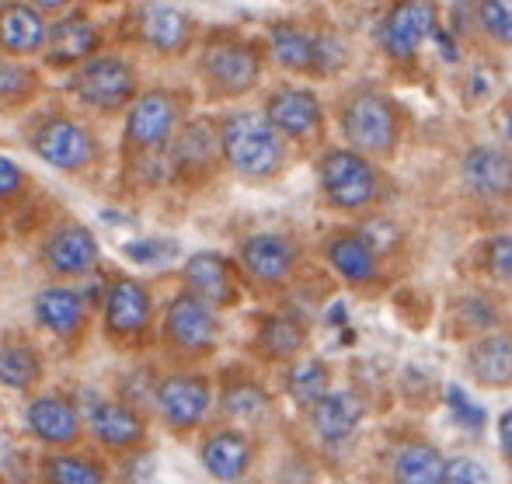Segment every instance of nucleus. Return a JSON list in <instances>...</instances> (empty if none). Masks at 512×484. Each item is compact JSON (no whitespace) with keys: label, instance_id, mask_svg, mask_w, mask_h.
<instances>
[{"label":"nucleus","instance_id":"obj_1","mask_svg":"<svg viewBox=\"0 0 512 484\" xmlns=\"http://www.w3.org/2000/svg\"><path fill=\"white\" fill-rule=\"evenodd\" d=\"M220 157L248 182H269L286 168V140L262 112L241 108L230 112L220 126Z\"/></svg>","mask_w":512,"mask_h":484},{"label":"nucleus","instance_id":"obj_2","mask_svg":"<svg viewBox=\"0 0 512 484\" xmlns=\"http://www.w3.org/2000/svg\"><path fill=\"white\" fill-rule=\"evenodd\" d=\"M342 136L349 140V150L363 154L366 161H387L394 157L405 133V115L391 95L377 88H359L342 101Z\"/></svg>","mask_w":512,"mask_h":484},{"label":"nucleus","instance_id":"obj_3","mask_svg":"<svg viewBox=\"0 0 512 484\" xmlns=\"http://www.w3.org/2000/svg\"><path fill=\"white\" fill-rule=\"evenodd\" d=\"M317 182L324 199L342 213H363L380 199V171L349 147H331L317 157Z\"/></svg>","mask_w":512,"mask_h":484},{"label":"nucleus","instance_id":"obj_4","mask_svg":"<svg viewBox=\"0 0 512 484\" xmlns=\"http://www.w3.org/2000/svg\"><path fill=\"white\" fill-rule=\"evenodd\" d=\"M203 74L220 98H241L262 77V53L244 39H220L206 49Z\"/></svg>","mask_w":512,"mask_h":484},{"label":"nucleus","instance_id":"obj_5","mask_svg":"<svg viewBox=\"0 0 512 484\" xmlns=\"http://www.w3.org/2000/svg\"><path fill=\"white\" fill-rule=\"evenodd\" d=\"M164 342L182 356H209L220 342V321L209 303L182 293L164 310Z\"/></svg>","mask_w":512,"mask_h":484},{"label":"nucleus","instance_id":"obj_6","mask_svg":"<svg viewBox=\"0 0 512 484\" xmlns=\"http://www.w3.org/2000/svg\"><path fill=\"white\" fill-rule=\"evenodd\" d=\"M154 404L168 429L192 432L206 422L213 408V387L199 373H168L164 380H157Z\"/></svg>","mask_w":512,"mask_h":484},{"label":"nucleus","instance_id":"obj_7","mask_svg":"<svg viewBox=\"0 0 512 484\" xmlns=\"http://www.w3.org/2000/svg\"><path fill=\"white\" fill-rule=\"evenodd\" d=\"M439 32L436 0H394L380 21V46L391 60H411L425 39Z\"/></svg>","mask_w":512,"mask_h":484},{"label":"nucleus","instance_id":"obj_8","mask_svg":"<svg viewBox=\"0 0 512 484\" xmlns=\"http://www.w3.org/2000/svg\"><path fill=\"white\" fill-rule=\"evenodd\" d=\"M74 91L84 105L98 112H115L136 95V74L119 56H95L74 77Z\"/></svg>","mask_w":512,"mask_h":484},{"label":"nucleus","instance_id":"obj_9","mask_svg":"<svg viewBox=\"0 0 512 484\" xmlns=\"http://www.w3.org/2000/svg\"><path fill=\"white\" fill-rule=\"evenodd\" d=\"M265 119L276 129L283 140H317L324 129V105L321 98L310 88H297V84H286V88H276L265 101Z\"/></svg>","mask_w":512,"mask_h":484},{"label":"nucleus","instance_id":"obj_10","mask_svg":"<svg viewBox=\"0 0 512 484\" xmlns=\"http://www.w3.org/2000/svg\"><path fill=\"white\" fill-rule=\"evenodd\" d=\"M178 119H182V98L171 91H147L129 108L126 136L140 150H161L178 133Z\"/></svg>","mask_w":512,"mask_h":484},{"label":"nucleus","instance_id":"obj_11","mask_svg":"<svg viewBox=\"0 0 512 484\" xmlns=\"http://www.w3.org/2000/svg\"><path fill=\"white\" fill-rule=\"evenodd\" d=\"M300 262V248L286 234H255L241 244V265L251 283L265 290H279L293 279Z\"/></svg>","mask_w":512,"mask_h":484},{"label":"nucleus","instance_id":"obj_12","mask_svg":"<svg viewBox=\"0 0 512 484\" xmlns=\"http://www.w3.org/2000/svg\"><path fill=\"white\" fill-rule=\"evenodd\" d=\"M32 150L42 161L60 171L88 168L98 154L91 129H84L81 122H74V119H49L46 126H39L32 136Z\"/></svg>","mask_w":512,"mask_h":484},{"label":"nucleus","instance_id":"obj_13","mask_svg":"<svg viewBox=\"0 0 512 484\" xmlns=\"http://www.w3.org/2000/svg\"><path fill=\"white\" fill-rule=\"evenodd\" d=\"M105 307V328L112 338H140L150 328L154 317V296L147 286L133 276H119L108 283L102 296Z\"/></svg>","mask_w":512,"mask_h":484},{"label":"nucleus","instance_id":"obj_14","mask_svg":"<svg viewBox=\"0 0 512 484\" xmlns=\"http://www.w3.org/2000/svg\"><path fill=\"white\" fill-rule=\"evenodd\" d=\"M88 429H91V436L105 446V450L133 453V450H140L143 439H147V418H143L133 404L112 397V401L91 404L88 408Z\"/></svg>","mask_w":512,"mask_h":484},{"label":"nucleus","instance_id":"obj_15","mask_svg":"<svg viewBox=\"0 0 512 484\" xmlns=\"http://www.w3.org/2000/svg\"><path fill=\"white\" fill-rule=\"evenodd\" d=\"M467 377L481 387L512 390V331L492 328L478 335L464 352Z\"/></svg>","mask_w":512,"mask_h":484},{"label":"nucleus","instance_id":"obj_16","mask_svg":"<svg viewBox=\"0 0 512 484\" xmlns=\"http://www.w3.org/2000/svg\"><path fill=\"white\" fill-rule=\"evenodd\" d=\"M42 262L56 276H88L98 265V241L84 223H63L42 244Z\"/></svg>","mask_w":512,"mask_h":484},{"label":"nucleus","instance_id":"obj_17","mask_svg":"<svg viewBox=\"0 0 512 484\" xmlns=\"http://www.w3.org/2000/svg\"><path fill=\"white\" fill-rule=\"evenodd\" d=\"M25 422L32 429V436L39 443L53 446V450H67L81 439V411L70 397H56V394H46V397H35L32 404L25 408Z\"/></svg>","mask_w":512,"mask_h":484},{"label":"nucleus","instance_id":"obj_18","mask_svg":"<svg viewBox=\"0 0 512 484\" xmlns=\"http://www.w3.org/2000/svg\"><path fill=\"white\" fill-rule=\"evenodd\" d=\"M460 182L478 199H512V154L499 147H471L460 161Z\"/></svg>","mask_w":512,"mask_h":484},{"label":"nucleus","instance_id":"obj_19","mask_svg":"<svg viewBox=\"0 0 512 484\" xmlns=\"http://www.w3.org/2000/svg\"><path fill=\"white\" fill-rule=\"evenodd\" d=\"M310 411V429L324 443H345L366 422V401L359 390H328Z\"/></svg>","mask_w":512,"mask_h":484},{"label":"nucleus","instance_id":"obj_20","mask_svg":"<svg viewBox=\"0 0 512 484\" xmlns=\"http://www.w3.org/2000/svg\"><path fill=\"white\" fill-rule=\"evenodd\" d=\"M199 457H203V467L213 474L216 481L234 484L251 471L255 443H251V436L241 429H216L203 439Z\"/></svg>","mask_w":512,"mask_h":484},{"label":"nucleus","instance_id":"obj_21","mask_svg":"<svg viewBox=\"0 0 512 484\" xmlns=\"http://www.w3.org/2000/svg\"><path fill=\"white\" fill-rule=\"evenodd\" d=\"M185 286L196 300L209 303V307H230L237 300V279H234V269L223 255L216 251H199L185 262Z\"/></svg>","mask_w":512,"mask_h":484},{"label":"nucleus","instance_id":"obj_22","mask_svg":"<svg viewBox=\"0 0 512 484\" xmlns=\"http://www.w3.org/2000/svg\"><path fill=\"white\" fill-rule=\"evenodd\" d=\"M324 255H328L331 269L356 290H366L380 279V258L370 244L363 241V234L356 230H342V234L324 241Z\"/></svg>","mask_w":512,"mask_h":484},{"label":"nucleus","instance_id":"obj_23","mask_svg":"<svg viewBox=\"0 0 512 484\" xmlns=\"http://www.w3.org/2000/svg\"><path fill=\"white\" fill-rule=\"evenodd\" d=\"M35 321L56 338H77L88 324V303L70 286H46L35 296Z\"/></svg>","mask_w":512,"mask_h":484},{"label":"nucleus","instance_id":"obj_24","mask_svg":"<svg viewBox=\"0 0 512 484\" xmlns=\"http://www.w3.org/2000/svg\"><path fill=\"white\" fill-rule=\"evenodd\" d=\"M446 457L425 439H405L387 460L391 484H443Z\"/></svg>","mask_w":512,"mask_h":484},{"label":"nucleus","instance_id":"obj_25","mask_svg":"<svg viewBox=\"0 0 512 484\" xmlns=\"http://www.w3.org/2000/svg\"><path fill=\"white\" fill-rule=\"evenodd\" d=\"M46 49H49V63H56V67H70V63H81V60L88 63L91 53L98 49V28L84 14L60 18L46 32Z\"/></svg>","mask_w":512,"mask_h":484},{"label":"nucleus","instance_id":"obj_26","mask_svg":"<svg viewBox=\"0 0 512 484\" xmlns=\"http://www.w3.org/2000/svg\"><path fill=\"white\" fill-rule=\"evenodd\" d=\"M220 157V129L209 119L185 126L175 136V168L182 175H206Z\"/></svg>","mask_w":512,"mask_h":484},{"label":"nucleus","instance_id":"obj_27","mask_svg":"<svg viewBox=\"0 0 512 484\" xmlns=\"http://www.w3.org/2000/svg\"><path fill=\"white\" fill-rule=\"evenodd\" d=\"M46 21L32 4L0 7V49L4 53H35L46 46Z\"/></svg>","mask_w":512,"mask_h":484},{"label":"nucleus","instance_id":"obj_28","mask_svg":"<svg viewBox=\"0 0 512 484\" xmlns=\"http://www.w3.org/2000/svg\"><path fill=\"white\" fill-rule=\"evenodd\" d=\"M143 39L157 53H182L192 39V18L171 4H150L143 11Z\"/></svg>","mask_w":512,"mask_h":484},{"label":"nucleus","instance_id":"obj_29","mask_svg":"<svg viewBox=\"0 0 512 484\" xmlns=\"http://www.w3.org/2000/svg\"><path fill=\"white\" fill-rule=\"evenodd\" d=\"M269 46L279 67L293 70V74H317V35H310L307 28L279 21L269 32Z\"/></svg>","mask_w":512,"mask_h":484},{"label":"nucleus","instance_id":"obj_30","mask_svg":"<svg viewBox=\"0 0 512 484\" xmlns=\"http://www.w3.org/2000/svg\"><path fill=\"white\" fill-rule=\"evenodd\" d=\"M307 345V331L300 321L286 314H276V317H265L262 328H258V338H255V349L258 356H265L269 363H293V359L304 352Z\"/></svg>","mask_w":512,"mask_h":484},{"label":"nucleus","instance_id":"obj_31","mask_svg":"<svg viewBox=\"0 0 512 484\" xmlns=\"http://www.w3.org/2000/svg\"><path fill=\"white\" fill-rule=\"evenodd\" d=\"M42 356L28 342H4L0 345V384L11 390H28L42 380Z\"/></svg>","mask_w":512,"mask_h":484},{"label":"nucleus","instance_id":"obj_32","mask_svg":"<svg viewBox=\"0 0 512 484\" xmlns=\"http://www.w3.org/2000/svg\"><path fill=\"white\" fill-rule=\"evenodd\" d=\"M42 478L46 484H108V471L84 453H49L42 460Z\"/></svg>","mask_w":512,"mask_h":484},{"label":"nucleus","instance_id":"obj_33","mask_svg":"<svg viewBox=\"0 0 512 484\" xmlns=\"http://www.w3.org/2000/svg\"><path fill=\"white\" fill-rule=\"evenodd\" d=\"M331 390V370L321 359H293L286 370V394L300 408H314L324 394Z\"/></svg>","mask_w":512,"mask_h":484},{"label":"nucleus","instance_id":"obj_34","mask_svg":"<svg viewBox=\"0 0 512 484\" xmlns=\"http://www.w3.org/2000/svg\"><path fill=\"white\" fill-rule=\"evenodd\" d=\"M223 415L234 418V422H244V425H255V422H265L272 411V397L265 394L262 384L255 380H237L223 390V401H220Z\"/></svg>","mask_w":512,"mask_h":484},{"label":"nucleus","instance_id":"obj_35","mask_svg":"<svg viewBox=\"0 0 512 484\" xmlns=\"http://www.w3.org/2000/svg\"><path fill=\"white\" fill-rule=\"evenodd\" d=\"M474 18L488 39L512 49V0H474Z\"/></svg>","mask_w":512,"mask_h":484},{"label":"nucleus","instance_id":"obj_36","mask_svg":"<svg viewBox=\"0 0 512 484\" xmlns=\"http://www.w3.org/2000/svg\"><path fill=\"white\" fill-rule=\"evenodd\" d=\"M0 484H28V457L7 432H0Z\"/></svg>","mask_w":512,"mask_h":484},{"label":"nucleus","instance_id":"obj_37","mask_svg":"<svg viewBox=\"0 0 512 484\" xmlns=\"http://www.w3.org/2000/svg\"><path fill=\"white\" fill-rule=\"evenodd\" d=\"M35 88V74L25 67H14V63H0V101L11 105V101H21L28 91Z\"/></svg>","mask_w":512,"mask_h":484},{"label":"nucleus","instance_id":"obj_38","mask_svg":"<svg viewBox=\"0 0 512 484\" xmlns=\"http://www.w3.org/2000/svg\"><path fill=\"white\" fill-rule=\"evenodd\" d=\"M126 258L136 265H161L164 258L175 255V241H164V237H147V241H129Z\"/></svg>","mask_w":512,"mask_h":484},{"label":"nucleus","instance_id":"obj_39","mask_svg":"<svg viewBox=\"0 0 512 484\" xmlns=\"http://www.w3.org/2000/svg\"><path fill=\"white\" fill-rule=\"evenodd\" d=\"M443 484H492V474L485 471V464L474 457H453L446 460Z\"/></svg>","mask_w":512,"mask_h":484},{"label":"nucleus","instance_id":"obj_40","mask_svg":"<svg viewBox=\"0 0 512 484\" xmlns=\"http://www.w3.org/2000/svg\"><path fill=\"white\" fill-rule=\"evenodd\" d=\"M488 272L495 283L512 286V234H495L488 241Z\"/></svg>","mask_w":512,"mask_h":484},{"label":"nucleus","instance_id":"obj_41","mask_svg":"<svg viewBox=\"0 0 512 484\" xmlns=\"http://www.w3.org/2000/svg\"><path fill=\"white\" fill-rule=\"evenodd\" d=\"M25 185V175L21 168L11 161V157H0V199H14Z\"/></svg>","mask_w":512,"mask_h":484},{"label":"nucleus","instance_id":"obj_42","mask_svg":"<svg viewBox=\"0 0 512 484\" xmlns=\"http://www.w3.org/2000/svg\"><path fill=\"white\" fill-rule=\"evenodd\" d=\"M495 432H499V450H502V457H506L509 464H512V408L499 415V425H495Z\"/></svg>","mask_w":512,"mask_h":484},{"label":"nucleus","instance_id":"obj_43","mask_svg":"<svg viewBox=\"0 0 512 484\" xmlns=\"http://www.w3.org/2000/svg\"><path fill=\"white\" fill-rule=\"evenodd\" d=\"M70 4V0H32V7H35V11H60V7H67Z\"/></svg>","mask_w":512,"mask_h":484},{"label":"nucleus","instance_id":"obj_44","mask_svg":"<svg viewBox=\"0 0 512 484\" xmlns=\"http://www.w3.org/2000/svg\"><path fill=\"white\" fill-rule=\"evenodd\" d=\"M450 401L457 404V408H471V404H467V397H460V390H457V387L450 390ZM464 418H471L474 425H481V415H464Z\"/></svg>","mask_w":512,"mask_h":484},{"label":"nucleus","instance_id":"obj_45","mask_svg":"<svg viewBox=\"0 0 512 484\" xmlns=\"http://www.w3.org/2000/svg\"><path fill=\"white\" fill-rule=\"evenodd\" d=\"M509 136H512V119H509Z\"/></svg>","mask_w":512,"mask_h":484}]
</instances>
